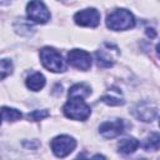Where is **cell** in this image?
<instances>
[{
	"label": "cell",
	"mask_w": 160,
	"mask_h": 160,
	"mask_svg": "<svg viewBox=\"0 0 160 160\" xmlns=\"http://www.w3.org/2000/svg\"><path fill=\"white\" fill-rule=\"evenodd\" d=\"M106 26L115 31L129 30L135 26V18L126 9H116L106 16Z\"/></svg>",
	"instance_id": "1"
},
{
	"label": "cell",
	"mask_w": 160,
	"mask_h": 160,
	"mask_svg": "<svg viewBox=\"0 0 160 160\" xmlns=\"http://www.w3.org/2000/svg\"><path fill=\"white\" fill-rule=\"evenodd\" d=\"M66 118L72 120H86L90 116L91 109L81 96H69V100L62 108Z\"/></svg>",
	"instance_id": "2"
},
{
	"label": "cell",
	"mask_w": 160,
	"mask_h": 160,
	"mask_svg": "<svg viewBox=\"0 0 160 160\" xmlns=\"http://www.w3.org/2000/svg\"><path fill=\"white\" fill-rule=\"evenodd\" d=\"M40 60L42 65L52 72H62L66 70V64L60 55L54 48L45 46L40 50Z\"/></svg>",
	"instance_id": "3"
},
{
	"label": "cell",
	"mask_w": 160,
	"mask_h": 160,
	"mask_svg": "<svg viewBox=\"0 0 160 160\" xmlns=\"http://www.w3.org/2000/svg\"><path fill=\"white\" fill-rule=\"evenodd\" d=\"M28 18L38 24H45L50 19V11L41 0H31L26 5Z\"/></svg>",
	"instance_id": "4"
},
{
	"label": "cell",
	"mask_w": 160,
	"mask_h": 160,
	"mask_svg": "<svg viewBox=\"0 0 160 160\" xmlns=\"http://www.w3.org/2000/svg\"><path fill=\"white\" fill-rule=\"evenodd\" d=\"M75 146H76L75 139L69 135H59V136L54 138L50 142V148L58 158L68 156L75 149Z\"/></svg>",
	"instance_id": "5"
},
{
	"label": "cell",
	"mask_w": 160,
	"mask_h": 160,
	"mask_svg": "<svg viewBox=\"0 0 160 160\" xmlns=\"http://www.w3.org/2000/svg\"><path fill=\"white\" fill-rule=\"evenodd\" d=\"M74 21L80 26L96 28L100 24V12L94 8L84 9L74 15Z\"/></svg>",
	"instance_id": "6"
},
{
	"label": "cell",
	"mask_w": 160,
	"mask_h": 160,
	"mask_svg": "<svg viewBox=\"0 0 160 160\" xmlns=\"http://www.w3.org/2000/svg\"><path fill=\"white\" fill-rule=\"evenodd\" d=\"M68 62L79 70L86 71L91 66V55L85 50L72 49L68 52Z\"/></svg>",
	"instance_id": "7"
},
{
	"label": "cell",
	"mask_w": 160,
	"mask_h": 160,
	"mask_svg": "<svg viewBox=\"0 0 160 160\" xmlns=\"http://www.w3.org/2000/svg\"><path fill=\"white\" fill-rule=\"evenodd\" d=\"M119 54L118 48L112 44L105 42L100 50L95 52L96 56V62L101 68H110L115 62V56Z\"/></svg>",
	"instance_id": "8"
},
{
	"label": "cell",
	"mask_w": 160,
	"mask_h": 160,
	"mask_svg": "<svg viewBox=\"0 0 160 160\" xmlns=\"http://www.w3.org/2000/svg\"><path fill=\"white\" fill-rule=\"evenodd\" d=\"M132 114L135 115L136 119H139L144 122H149V121H152L158 116V108L152 102L141 101L134 106Z\"/></svg>",
	"instance_id": "9"
},
{
	"label": "cell",
	"mask_w": 160,
	"mask_h": 160,
	"mask_svg": "<svg viewBox=\"0 0 160 160\" xmlns=\"http://www.w3.org/2000/svg\"><path fill=\"white\" fill-rule=\"evenodd\" d=\"M99 131L106 139L116 138L124 131V122L121 119H115L112 121H105L99 126Z\"/></svg>",
	"instance_id": "10"
},
{
	"label": "cell",
	"mask_w": 160,
	"mask_h": 160,
	"mask_svg": "<svg viewBox=\"0 0 160 160\" xmlns=\"http://www.w3.org/2000/svg\"><path fill=\"white\" fill-rule=\"evenodd\" d=\"M102 102L108 104V105H112V106H116V105H122L125 101L121 96V91L119 89H111L110 91H108L104 96H101L100 99Z\"/></svg>",
	"instance_id": "11"
},
{
	"label": "cell",
	"mask_w": 160,
	"mask_h": 160,
	"mask_svg": "<svg viewBox=\"0 0 160 160\" xmlns=\"http://www.w3.org/2000/svg\"><path fill=\"white\" fill-rule=\"evenodd\" d=\"M139 141L135 139V138H125L122 140L119 141L118 144V149L121 154H125V155H129V154H132L138 148H139Z\"/></svg>",
	"instance_id": "12"
},
{
	"label": "cell",
	"mask_w": 160,
	"mask_h": 160,
	"mask_svg": "<svg viewBox=\"0 0 160 160\" xmlns=\"http://www.w3.org/2000/svg\"><path fill=\"white\" fill-rule=\"evenodd\" d=\"M45 85V78L40 72H34L26 79V86L32 91H39Z\"/></svg>",
	"instance_id": "13"
},
{
	"label": "cell",
	"mask_w": 160,
	"mask_h": 160,
	"mask_svg": "<svg viewBox=\"0 0 160 160\" xmlns=\"http://www.w3.org/2000/svg\"><path fill=\"white\" fill-rule=\"evenodd\" d=\"M91 92L90 86L86 84H75L70 88L69 90V96H81V98H86L89 96Z\"/></svg>",
	"instance_id": "14"
},
{
	"label": "cell",
	"mask_w": 160,
	"mask_h": 160,
	"mask_svg": "<svg viewBox=\"0 0 160 160\" xmlns=\"http://www.w3.org/2000/svg\"><path fill=\"white\" fill-rule=\"evenodd\" d=\"M159 145H160V136H159L158 132H152V134H150V136H148L145 139V141L142 144V148L148 151H150V150L155 151V150L159 149Z\"/></svg>",
	"instance_id": "15"
},
{
	"label": "cell",
	"mask_w": 160,
	"mask_h": 160,
	"mask_svg": "<svg viewBox=\"0 0 160 160\" xmlns=\"http://www.w3.org/2000/svg\"><path fill=\"white\" fill-rule=\"evenodd\" d=\"M0 112H1V116L8 121H16V120L21 119V116H22L19 110L12 109V108H8V106H2Z\"/></svg>",
	"instance_id": "16"
},
{
	"label": "cell",
	"mask_w": 160,
	"mask_h": 160,
	"mask_svg": "<svg viewBox=\"0 0 160 160\" xmlns=\"http://www.w3.org/2000/svg\"><path fill=\"white\" fill-rule=\"evenodd\" d=\"M12 72V62L9 59H1L0 60V80L5 79Z\"/></svg>",
	"instance_id": "17"
},
{
	"label": "cell",
	"mask_w": 160,
	"mask_h": 160,
	"mask_svg": "<svg viewBox=\"0 0 160 160\" xmlns=\"http://www.w3.org/2000/svg\"><path fill=\"white\" fill-rule=\"evenodd\" d=\"M46 116H49V111L48 110H34L32 112H30L28 115V119L31 121H39L45 119Z\"/></svg>",
	"instance_id": "18"
},
{
	"label": "cell",
	"mask_w": 160,
	"mask_h": 160,
	"mask_svg": "<svg viewBox=\"0 0 160 160\" xmlns=\"http://www.w3.org/2000/svg\"><path fill=\"white\" fill-rule=\"evenodd\" d=\"M146 34H148V36H150V38H155V36H156V32L154 31V29H150V28L146 29Z\"/></svg>",
	"instance_id": "19"
},
{
	"label": "cell",
	"mask_w": 160,
	"mask_h": 160,
	"mask_svg": "<svg viewBox=\"0 0 160 160\" xmlns=\"http://www.w3.org/2000/svg\"><path fill=\"white\" fill-rule=\"evenodd\" d=\"M1 119H2V116H1V112H0V124H1Z\"/></svg>",
	"instance_id": "20"
}]
</instances>
